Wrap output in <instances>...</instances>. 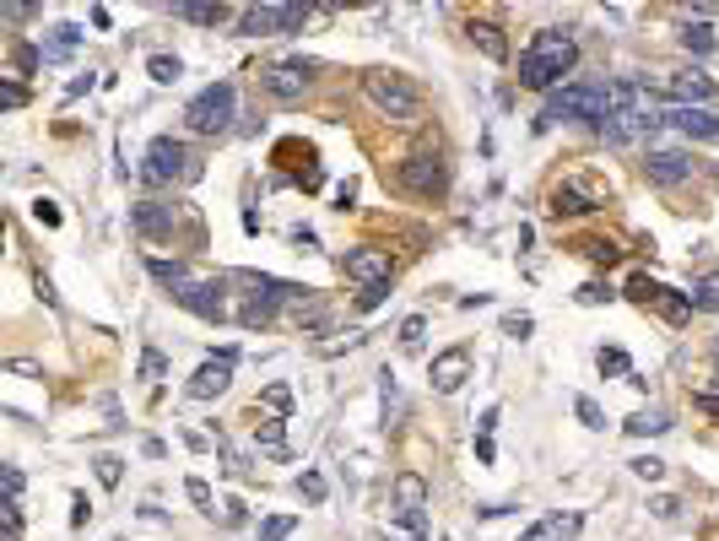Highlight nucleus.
Segmentation results:
<instances>
[{"instance_id": "f257e3e1", "label": "nucleus", "mask_w": 719, "mask_h": 541, "mask_svg": "<svg viewBox=\"0 0 719 541\" xmlns=\"http://www.w3.org/2000/svg\"><path fill=\"white\" fill-rule=\"evenodd\" d=\"M579 65V38L563 28H541L519 55V87H536V92H557L563 76H574Z\"/></svg>"}, {"instance_id": "f03ea898", "label": "nucleus", "mask_w": 719, "mask_h": 541, "mask_svg": "<svg viewBox=\"0 0 719 541\" xmlns=\"http://www.w3.org/2000/svg\"><path fill=\"white\" fill-rule=\"evenodd\" d=\"M611 87L617 82H601V76H584V82H563L547 98V109H541L536 130H552L557 120H590L595 130H601V120L611 114Z\"/></svg>"}, {"instance_id": "7ed1b4c3", "label": "nucleus", "mask_w": 719, "mask_h": 541, "mask_svg": "<svg viewBox=\"0 0 719 541\" xmlns=\"http://www.w3.org/2000/svg\"><path fill=\"white\" fill-rule=\"evenodd\" d=\"M146 271L157 276V282L173 293V303H184L190 314H201V320H228V298H222V282H195L190 266H179V260H146Z\"/></svg>"}, {"instance_id": "20e7f679", "label": "nucleus", "mask_w": 719, "mask_h": 541, "mask_svg": "<svg viewBox=\"0 0 719 541\" xmlns=\"http://www.w3.org/2000/svg\"><path fill=\"white\" fill-rule=\"evenodd\" d=\"M655 125H665V114H660L633 82H617V87H611V114L601 120V136L611 141V147H628V141L649 136Z\"/></svg>"}, {"instance_id": "39448f33", "label": "nucleus", "mask_w": 719, "mask_h": 541, "mask_svg": "<svg viewBox=\"0 0 719 541\" xmlns=\"http://www.w3.org/2000/svg\"><path fill=\"white\" fill-rule=\"evenodd\" d=\"M233 282L249 287L244 309H238V325H244V331H265V325L276 320V309H282V303H303V298H309V287H292V282H276V276H255V271H238Z\"/></svg>"}, {"instance_id": "423d86ee", "label": "nucleus", "mask_w": 719, "mask_h": 541, "mask_svg": "<svg viewBox=\"0 0 719 541\" xmlns=\"http://www.w3.org/2000/svg\"><path fill=\"white\" fill-rule=\"evenodd\" d=\"M233 109H238V92L233 82H211L190 98V109H184V120H190L195 136H222V130H233Z\"/></svg>"}, {"instance_id": "0eeeda50", "label": "nucleus", "mask_w": 719, "mask_h": 541, "mask_svg": "<svg viewBox=\"0 0 719 541\" xmlns=\"http://www.w3.org/2000/svg\"><path fill=\"white\" fill-rule=\"evenodd\" d=\"M363 92L374 98L379 114H390V120H417V114H422L417 87H411L401 71H368L363 76Z\"/></svg>"}, {"instance_id": "6e6552de", "label": "nucleus", "mask_w": 719, "mask_h": 541, "mask_svg": "<svg viewBox=\"0 0 719 541\" xmlns=\"http://www.w3.org/2000/svg\"><path fill=\"white\" fill-rule=\"evenodd\" d=\"M141 174L152 184H173V179H201V163L190 157V147H184L179 136H157L152 147H146V163Z\"/></svg>"}, {"instance_id": "1a4fd4ad", "label": "nucleus", "mask_w": 719, "mask_h": 541, "mask_svg": "<svg viewBox=\"0 0 719 541\" xmlns=\"http://www.w3.org/2000/svg\"><path fill=\"white\" fill-rule=\"evenodd\" d=\"M401 190H411L417 201H438L449 190V168L438 152H411L401 163Z\"/></svg>"}, {"instance_id": "9d476101", "label": "nucleus", "mask_w": 719, "mask_h": 541, "mask_svg": "<svg viewBox=\"0 0 719 541\" xmlns=\"http://www.w3.org/2000/svg\"><path fill=\"white\" fill-rule=\"evenodd\" d=\"M303 22H309V6H249L244 17H238V33L244 38H265V33H298Z\"/></svg>"}, {"instance_id": "9b49d317", "label": "nucleus", "mask_w": 719, "mask_h": 541, "mask_svg": "<svg viewBox=\"0 0 719 541\" xmlns=\"http://www.w3.org/2000/svg\"><path fill=\"white\" fill-rule=\"evenodd\" d=\"M628 293H633L638 303H644V309L655 303V309H660L671 325H687V320H692V303H687V293H676V287H665V282H655V276H644V271H638L633 282H628Z\"/></svg>"}, {"instance_id": "f8f14e48", "label": "nucleus", "mask_w": 719, "mask_h": 541, "mask_svg": "<svg viewBox=\"0 0 719 541\" xmlns=\"http://www.w3.org/2000/svg\"><path fill=\"white\" fill-rule=\"evenodd\" d=\"M309 71H314L309 60H276V65H265L260 71V87L271 92L276 103H292V98L309 92Z\"/></svg>"}, {"instance_id": "ddd939ff", "label": "nucleus", "mask_w": 719, "mask_h": 541, "mask_svg": "<svg viewBox=\"0 0 719 541\" xmlns=\"http://www.w3.org/2000/svg\"><path fill=\"white\" fill-rule=\"evenodd\" d=\"M233 368H238V352H217V358H206L201 368H195V379H190V395L195 401H217L222 390L233 385Z\"/></svg>"}, {"instance_id": "4468645a", "label": "nucleus", "mask_w": 719, "mask_h": 541, "mask_svg": "<svg viewBox=\"0 0 719 541\" xmlns=\"http://www.w3.org/2000/svg\"><path fill=\"white\" fill-rule=\"evenodd\" d=\"M341 271L363 287H379V282H390L395 266H390V249H352V255L341 260Z\"/></svg>"}, {"instance_id": "2eb2a0df", "label": "nucleus", "mask_w": 719, "mask_h": 541, "mask_svg": "<svg viewBox=\"0 0 719 541\" xmlns=\"http://www.w3.org/2000/svg\"><path fill=\"white\" fill-rule=\"evenodd\" d=\"M465 374H471V352L465 347H449V352H438L433 358V390L438 395H455L465 385Z\"/></svg>"}, {"instance_id": "dca6fc26", "label": "nucleus", "mask_w": 719, "mask_h": 541, "mask_svg": "<svg viewBox=\"0 0 719 541\" xmlns=\"http://www.w3.org/2000/svg\"><path fill=\"white\" fill-rule=\"evenodd\" d=\"M665 92L676 98V109H703V103L714 98V82L703 71H676L671 82H665Z\"/></svg>"}, {"instance_id": "f3484780", "label": "nucleus", "mask_w": 719, "mask_h": 541, "mask_svg": "<svg viewBox=\"0 0 719 541\" xmlns=\"http://www.w3.org/2000/svg\"><path fill=\"white\" fill-rule=\"evenodd\" d=\"M644 174L655 179V184H682V179L692 174V157H687V152H671V147H660V152H649Z\"/></svg>"}, {"instance_id": "a211bd4d", "label": "nucleus", "mask_w": 719, "mask_h": 541, "mask_svg": "<svg viewBox=\"0 0 719 541\" xmlns=\"http://www.w3.org/2000/svg\"><path fill=\"white\" fill-rule=\"evenodd\" d=\"M665 125H676L682 136H698V141L719 136V114H709V109H665Z\"/></svg>"}, {"instance_id": "6ab92c4d", "label": "nucleus", "mask_w": 719, "mask_h": 541, "mask_svg": "<svg viewBox=\"0 0 719 541\" xmlns=\"http://www.w3.org/2000/svg\"><path fill=\"white\" fill-rule=\"evenodd\" d=\"M601 206V195L584 190V184H557L552 190V217H579V211H595Z\"/></svg>"}, {"instance_id": "aec40b11", "label": "nucleus", "mask_w": 719, "mask_h": 541, "mask_svg": "<svg viewBox=\"0 0 719 541\" xmlns=\"http://www.w3.org/2000/svg\"><path fill=\"white\" fill-rule=\"evenodd\" d=\"M579 536V514H547V520H536L519 541H574Z\"/></svg>"}, {"instance_id": "412c9836", "label": "nucleus", "mask_w": 719, "mask_h": 541, "mask_svg": "<svg viewBox=\"0 0 719 541\" xmlns=\"http://www.w3.org/2000/svg\"><path fill=\"white\" fill-rule=\"evenodd\" d=\"M406 509H428V482H422L417 471L395 477V514H406Z\"/></svg>"}, {"instance_id": "4be33fe9", "label": "nucleus", "mask_w": 719, "mask_h": 541, "mask_svg": "<svg viewBox=\"0 0 719 541\" xmlns=\"http://www.w3.org/2000/svg\"><path fill=\"white\" fill-rule=\"evenodd\" d=\"M130 217H136V228H141V233H173V211H168V206H157V201H141L136 211H130Z\"/></svg>"}, {"instance_id": "5701e85b", "label": "nucleus", "mask_w": 719, "mask_h": 541, "mask_svg": "<svg viewBox=\"0 0 719 541\" xmlns=\"http://www.w3.org/2000/svg\"><path fill=\"white\" fill-rule=\"evenodd\" d=\"M260 406H265L271 417H287V412H292V385H287V379L265 385V390H260Z\"/></svg>"}, {"instance_id": "b1692460", "label": "nucleus", "mask_w": 719, "mask_h": 541, "mask_svg": "<svg viewBox=\"0 0 719 541\" xmlns=\"http://www.w3.org/2000/svg\"><path fill=\"white\" fill-rule=\"evenodd\" d=\"M665 428H671V417H665L660 406H649V412L628 417V433H633V439H649V433H665Z\"/></svg>"}, {"instance_id": "393cba45", "label": "nucleus", "mask_w": 719, "mask_h": 541, "mask_svg": "<svg viewBox=\"0 0 719 541\" xmlns=\"http://www.w3.org/2000/svg\"><path fill=\"white\" fill-rule=\"evenodd\" d=\"M595 363H601V374H622V379H633V385H644V379L633 374V363H628V352L622 347H601V358Z\"/></svg>"}, {"instance_id": "a878e982", "label": "nucleus", "mask_w": 719, "mask_h": 541, "mask_svg": "<svg viewBox=\"0 0 719 541\" xmlns=\"http://www.w3.org/2000/svg\"><path fill=\"white\" fill-rule=\"evenodd\" d=\"M76 38H82V28H71V22H60V28H55V38H49V44H44V60H65V55H71V49H76Z\"/></svg>"}, {"instance_id": "bb28decb", "label": "nucleus", "mask_w": 719, "mask_h": 541, "mask_svg": "<svg viewBox=\"0 0 719 541\" xmlns=\"http://www.w3.org/2000/svg\"><path fill=\"white\" fill-rule=\"evenodd\" d=\"M687 303H692V309H719V271H709L703 282H692Z\"/></svg>"}, {"instance_id": "cd10ccee", "label": "nucleus", "mask_w": 719, "mask_h": 541, "mask_svg": "<svg viewBox=\"0 0 719 541\" xmlns=\"http://www.w3.org/2000/svg\"><path fill=\"white\" fill-rule=\"evenodd\" d=\"M173 17H184V22H201V28H217V22L228 17V6H173Z\"/></svg>"}, {"instance_id": "c85d7f7f", "label": "nucleus", "mask_w": 719, "mask_h": 541, "mask_svg": "<svg viewBox=\"0 0 719 541\" xmlns=\"http://www.w3.org/2000/svg\"><path fill=\"white\" fill-rule=\"evenodd\" d=\"M260 450L265 455H287V439H282V417H271V422H260Z\"/></svg>"}, {"instance_id": "c756f323", "label": "nucleus", "mask_w": 719, "mask_h": 541, "mask_svg": "<svg viewBox=\"0 0 719 541\" xmlns=\"http://www.w3.org/2000/svg\"><path fill=\"white\" fill-rule=\"evenodd\" d=\"M298 531V514H271V520L260 525V541H287Z\"/></svg>"}, {"instance_id": "7c9ffc66", "label": "nucleus", "mask_w": 719, "mask_h": 541, "mask_svg": "<svg viewBox=\"0 0 719 541\" xmlns=\"http://www.w3.org/2000/svg\"><path fill=\"white\" fill-rule=\"evenodd\" d=\"M146 71H152V82H179V76H184V65L179 60H173V55H152V60H146Z\"/></svg>"}, {"instance_id": "2f4dec72", "label": "nucleus", "mask_w": 719, "mask_h": 541, "mask_svg": "<svg viewBox=\"0 0 719 541\" xmlns=\"http://www.w3.org/2000/svg\"><path fill=\"white\" fill-rule=\"evenodd\" d=\"M579 249H584V255H590V260H595V266H617V260H622V249L611 244V239H584Z\"/></svg>"}, {"instance_id": "473e14b6", "label": "nucleus", "mask_w": 719, "mask_h": 541, "mask_svg": "<svg viewBox=\"0 0 719 541\" xmlns=\"http://www.w3.org/2000/svg\"><path fill=\"white\" fill-rule=\"evenodd\" d=\"M471 38H476V44L487 49L492 60H503V55H509V49H503V38H498V28H492V22H476V28H471Z\"/></svg>"}, {"instance_id": "72a5a7b5", "label": "nucleus", "mask_w": 719, "mask_h": 541, "mask_svg": "<svg viewBox=\"0 0 719 541\" xmlns=\"http://www.w3.org/2000/svg\"><path fill=\"white\" fill-rule=\"evenodd\" d=\"M682 44L692 49V55H709V49H714V33L703 28V22H687V28H682Z\"/></svg>"}, {"instance_id": "f704fd0d", "label": "nucleus", "mask_w": 719, "mask_h": 541, "mask_svg": "<svg viewBox=\"0 0 719 541\" xmlns=\"http://www.w3.org/2000/svg\"><path fill=\"white\" fill-rule=\"evenodd\" d=\"M92 466H98V482L103 487H119V477H125V460H119V455H98Z\"/></svg>"}, {"instance_id": "c9c22d12", "label": "nucleus", "mask_w": 719, "mask_h": 541, "mask_svg": "<svg viewBox=\"0 0 719 541\" xmlns=\"http://www.w3.org/2000/svg\"><path fill=\"white\" fill-rule=\"evenodd\" d=\"M422 336H428V320H422V314H411V320L401 325V347H406V352H417V347H422Z\"/></svg>"}, {"instance_id": "e433bc0d", "label": "nucleus", "mask_w": 719, "mask_h": 541, "mask_svg": "<svg viewBox=\"0 0 719 541\" xmlns=\"http://www.w3.org/2000/svg\"><path fill=\"white\" fill-rule=\"evenodd\" d=\"M574 412H579V422H584V428H606L601 406H595V401H590V395H579V401H574Z\"/></svg>"}, {"instance_id": "4c0bfd02", "label": "nucleus", "mask_w": 719, "mask_h": 541, "mask_svg": "<svg viewBox=\"0 0 719 541\" xmlns=\"http://www.w3.org/2000/svg\"><path fill=\"white\" fill-rule=\"evenodd\" d=\"M633 477L660 482V477H665V460H655V455H638V460H633Z\"/></svg>"}, {"instance_id": "58836bf2", "label": "nucleus", "mask_w": 719, "mask_h": 541, "mask_svg": "<svg viewBox=\"0 0 719 541\" xmlns=\"http://www.w3.org/2000/svg\"><path fill=\"white\" fill-rule=\"evenodd\" d=\"M298 493L309 498V504H319V498H325V477H319V471H303V477H298Z\"/></svg>"}, {"instance_id": "ea45409f", "label": "nucleus", "mask_w": 719, "mask_h": 541, "mask_svg": "<svg viewBox=\"0 0 719 541\" xmlns=\"http://www.w3.org/2000/svg\"><path fill=\"white\" fill-rule=\"evenodd\" d=\"M401 520V531H411V536H428V514L422 509H406V514H395Z\"/></svg>"}, {"instance_id": "a19ab883", "label": "nucleus", "mask_w": 719, "mask_h": 541, "mask_svg": "<svg viewBox=\"0 0 719 541\" xmlns=\"http://www.w3.org/2000/svg\"><path fill=\"white\" fill-rule=\"evenodd\" d=\"M384 298H390V282H379V287H363V293H357V309H379Z\"/></svg>"}, {"instance_id": "79ce46f5", "label": "nucleus", "mask_w": 719, "mask_h": 541, "mask_svg": "<svg viewBox=\"0 0 719 541\" xmlns=\"http://www.w3.org/2000/svg\"><path fill=\"white\" fill-rule=\"evenodd\" d=\"M33 222H44V228H60V206H55V201H33Z\"/></svg>"}, {"instance_id": "37998d69", "label": "nucleus", "mask_w": 719, "mask_h": 541, "mask_svg": "<svg viewBox=\"0 0 719 541\" xmlns=\"http://www.w3.org/2000/svg\"><path fill=\"white\" fill-rule=\"evenodd\" d=\"M617 293H611V287H601V282H584L579 287V303H611Z\"/></svg>"}, {"instance_id": "c03bdc74", "label": "nucleus", "mask_w": 719, "mask_h": 541, "mask_svg": "<svg viewBox=\"0 0 719 541\" xmlns=\"http://www.w3.org/2000/svg\"><path fill=\"white\" fill-rule=\"evenodd\" d=\"M163 352H141V379H163Z\"/></svg>"}, {"instance_id": "a18cd8bd", "label": "nucleus", "mask_w": 719, "mask_h": 541, "mask_svg": "<svg viewBox=\"0 0 719 541\" xmlns=\"http://www.w3.org/2000/svg\"><path fill=\"white\" fill-rule=\"evenodd\" d=\"M503 331H509L514 341H525V336H530V314H509V320H503Z\"/></svg>"}, {"instance_id": "49530a36", "label": "nucleus", "mask_w": 719, "mask_h": 541, "mask_svg": "<svg viewBox=\"0 0 719 541\" xmlns=\"http://www.w3.org/2000/svg\"><path fill=\"white\" fill-rule=\"evenodd\" d=\"M0 103H6V109H22V103H28V92H22L17 82H6V87H0Z\"/></svg>"}, {"instance_id": "de8ad7c7", "label": "nucleus", "mask_w": 719, "mask_h": 541, "mask_svg": "<svg viewBox=\"0 0 719 541\" xmlns=\"http://www.w3.org/2000/svg\"><path fill=\"white\" fill-rule=\"evenodd\" d=\"M184 487H190V498H195V504H201V509H211V487H206L201 477H190Z\"/></svg>"}, {"instance_id": "09e8293b", "label": "nucleus", "mask_w": 719, "mask_h": 541, "mask_svg": "<svg viewBox=\"0 0 719 541\" xmlns=\"http://www.w3.org/2000/svg\"><path fill=\"white\" fill-rule=\"evenodd\" d=\"M655 514H660V520H676V514H682V504H676V498H655Z\"/></svg>"}, {"instance_id": "8fccbe9b", "label": "nucleus", "mask_w": 719, "mask_h": 541, "mask_svg": "<svg viewBox=\"0 0 719 541\" xmlns=\"http://www.w3.org/2000/svg\"><path fill=\"white\" fill-rule=\"evenodd\" d=\"M6 498H22V471L6 466Z\"/></svg>"}, {"instance_id": "3c124183", "label": "nucleus", "mask_w": 719, "mask_h": 541, "mask_svg": "<svg viewBox=\"0 0 719 541\" xmlns=\"http://www.w3.org/2000/svg\"><path fill=\"white\" fill-rule=\"evenodd\" d=\"M698 406H703L709 417H719V395H698Z\"/></svg>"}, {"instance_id": "603ef678", "label": "nucleus", "mask_w": 719, "mask_h": 541, "mask_svg": "<svg viewBox=\"0 0 719 541\" xmlns=\"http://www.w3.org/2000/svg\"><path fill=\"white\" fill-rule=\"evenodd\" d=\"M714 385H719V363H714Z\"/></svg>"}, {"instance_id": "864d4df0", "label": "nucleus", "mask_w": 719, "mask_h": 541, "mask_svg": "<svg viewBox=\"0 0 719 541\" xmlns=\"http://www.w3.org/2000/svg\"><path fill=\"white\" fill-rule=\"evenodd\" d=\"M714 347H719V341H714Z\"/></svg>"}]
</instances>
